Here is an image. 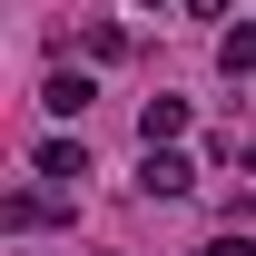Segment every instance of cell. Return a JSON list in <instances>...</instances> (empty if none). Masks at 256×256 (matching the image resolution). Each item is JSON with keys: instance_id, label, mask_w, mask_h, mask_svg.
<instances>
[{"instance_id": "obj_1", "label": "cell", "mask_w": 256, "mask_h": 256, "mask_svg": "<svg viewBox=\"0 0 256 256\" xmlns=\"http://www.w3.org/2000/svg\"><path fill=\"white\" fill-rule=\"evenodd\" d=\"M138 188H148V197H188V188H197V168L178 158V148H148V168H138Z\"/></svg>"}, {"instance_id": "obj_2", "label": "cell", "mask_w": 256, "mask_h": 256, "mask_svg": "<svg viewBox=\"0 0 256 256\" xmlns=\"http://www.w3.org/2000/svg\"><path fill=\"white\" fill-rule=\"evenodd\" d=\"M178 128H188V98H148V108H138V138H148V148H168Z\"/></svg>"}, {"instance_id": "obj_3", "label": "cell", "mask_w": 256, "mask_h": 256, "mask_svg": "<svg viewBox=\"0 0 256 256\" xmlns=\"http://www.w3.org/2000/svg\"><path fill=\"white\" fill-rule=\"evenodd\" d=\"M40 98H50V118H79V108H89V79H79V69H50Z\"/></svg>"}, {"instance_id": "obj_4", "label": "cell", "mask_w": 256, "mask_h": 256, "mask_svg": "<svg viewBox=\"0 0 256 256\" xmlns=\"http://www.w3.org/2000/svg\"><path fill=\"white\" fill-rule=\"evenodd\" d=\"M40 178H60V188H79V178H89V148H69V138H50V148H40Z\"/></svg>"}, {"instance_id": "obj_5", "label": "cell", "mask_w": 256, "mask_h": 256, "mask_svg": "<svg viewBox=\"0 0 256 256\" xmlns=\"http://www.w3.org/2000/svg\"><path fill=\"white\" fill-rule=\"evenodd\" d=\"M217 69H226V79H246V69H256V30H246V20L217 40Z\"/></svg>"}, {"instance_id": "obj_6", "label": "cell", "mask_w": 256, "mask_h": 256, "mask_svg": "<svg viewBox=\"0 0 256 256\" xmlns=\"http://www.w3.org/2000/svg\"><path fill=\"white\" fill-rule=\"evenodd\" d=\"M207 256H256V236H217V246H207Z\"/></svg>"}]
</instances>
